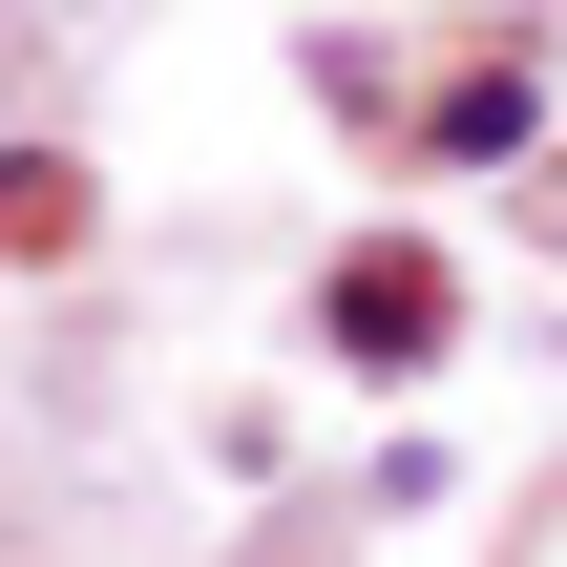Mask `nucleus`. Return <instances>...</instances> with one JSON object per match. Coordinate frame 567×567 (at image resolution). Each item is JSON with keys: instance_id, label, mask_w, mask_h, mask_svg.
<instances>
[{"instance_id": "nucleus-1", "label": "nucleus", "mask_w": 567, "mask_h": 567, "mask_svg": "<svg viewBox=\"0 0 567 567\" xmlns=\"http://www.w3.org/2000/svg\"><path fill=\"white\" fill-rule=\"evenodd\" d=\"M337 337H379V358H421V337H442V274H421V252H379V274H337Z\"/></svg>"}, {"instance_id": "nucleus-2", "label": "nucleus", "mask_w": 567, "mask_h": 567, "mask_svg": "<svg viewBox=\"0 0 567 567\" xmlns=\"http://www.w3.org/2000/svg\"><path fill=\"white\" fill-rule=\"evenodd\" d=\"M84 231V168L63 147H0V252H63Z\"/></svg>"}]
</instances>
